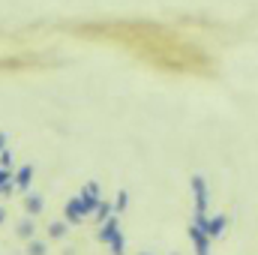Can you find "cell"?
Listing matches in <instances>:
<instances>
[]
</instances>
